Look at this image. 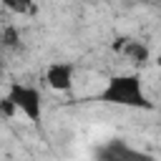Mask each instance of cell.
Returning <instances> with one entry per match:
<instances>
[{"label":"cell","mask_w":161,"mask_h":161,"mask_svg":"<svg viewBox=\"0 0 161 161\" xmlns=\"http://www.w3.org/2000/svg\"><path fill=\"white\" fill-rule=\"evenodd\" d=\"M98 158L101 161H148L143 153H138V151H133L128 143H123V141H111L108 146H103L101 151H98Z\"/></svg>","instance_id":"cell-5"},{"label":"cell","mask_w":161,"mask_h":161,"mask_svg":"<svg viewBox=\"0 0 161 161\" xmlns=\"http://www.w3.org/2000/svg\"><path fill=\"white\" fill-rule=\"evenodd\" d=\"M113 50L116 53H121L126 60H131L133 65H146L148 63V48L143 45V43H138V40H131V38H116V43H113Z\"/></svg>","instance_id":"cell-4"},{"label":"cell","mask_w":161,"mask_h":161,"mask_svg":"<svg viewBox=\"0 0 161 161\" xmlns=\"http://www.w3.org/2000/svg\"><path fill=\"white\" fill-rule=\"evenodd\" d=\"M5 8H10L13 13H28L33 8V0H3Z\"/></svg>","instance_id":"cell-6"},{"label":"cell","mask_w":161,"mask_h":161,"mask_svg":"<svg viewBox=\"0 0 161 161\" xmlns=\"http://www.w3.org/2000/svg\"><path fill=\"white\" fill-rule=\"evenodd\" d=\"M98 101L108 103V106H121V108H141V111H151L153 108V103L148 101V96L143 91V83H141L138 73L111 75L106 80V86L101 88Z\"/></svg>","instance_id":"cell-1"},{"label":"cell","mask_w":161,"mask_h":161,"mask_svg":"<svg viewBox=\"0 0 161 161\" xmlns=\"http://www.w3.org/2000/svg\"><path fill=\"white\" fill-rule=\"evenodd\" d=\"M45 83L58 91V93H68L73 88V65L70 63H63V60H55L45 68Z\"/></svg>","instance_id":"cell-3"},{"label":"cell","mask_w":161,"mask_h":161,"mask_svg":"<svg viewBox=\"0 0 161 161\" xmlns=\"http://www.w3.org/2000/svg\"><path fill=\"white\" fill-rule=\"evenodd\" d=\"M0 113H3V116H8V118L18 113V108L13 106V101H10L8 96H5V98H0Z\"/></svg>","instance_id":"cell-7"},{"label":"cell","mask_w":161,"mask_h":161,"mask_svg":"<svg viewBox=\"0 0 161 161\" xmlns=\"http://www.w3.org/2000/svg\"><path fill=\"white\" fill-rule=\"evenodd\" d=\"M8 98L13 101V106L18 108V113H23L28 121H33V123L40 121V116H43V98H40V91L35 86L13 83L8 88Z\"/></svg>","instance_id":"cell-2"},{"label":"cell","mask_w":161,"mask_h":161,"mask_svg":"<svg viewBox=\"0 0 161 161\" xmlns=\"http://www.w3.org/2000/svg\"><path fill=\"white\" fill-rule=\"evenodd\" d=\"M0 73H3V60H0Z\"/></svg>","instance_id":"cell-9"},{"label":"cell","mask_w":161,"mask_h":161,"mask_svg":"<svg viewBox=\"0 0 161 161\" xmlns=\"http://www.w3.org/2000/svg\"><path fill=\"white\" fill-rule=\"evenodd\" d=\"M156 65L161 68V50H158V55H156Z\"/></svg>","instance_id":"cell-8"}]
</instances>
